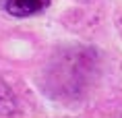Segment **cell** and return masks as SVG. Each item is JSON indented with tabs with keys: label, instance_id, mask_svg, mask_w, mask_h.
<instances>
[{
	"label": "cell",
	"instance_id": "1",
	"mask_svg": "<svg viewBox=\"0 0 122 118\" xmlns=\"http://www.w3.org/2000/svg\"><path fill=\"white\" fill-rule=\"evenodd\" d=\"M52 0H0V6L4 13L17 19H27V17H35L48 10Z\"/></svg>",
	"mask_w": 122,
	"mask_h": 118
},
{
	"label": "cell",
	"instance_id": "2",
	"mask_svg": "<svg viewBox=\"0 0 122 118\" xmlns=\"http://www.w3.org/2000/svg\"><path fill=\"white\" fill-rule=\"evenodd\" d=\"M6 114H17V102L10 89L0 81V116H6Z\"/></svg>",
	"mask_w": 122,
	"mask_h": 118
}]
</instances>
